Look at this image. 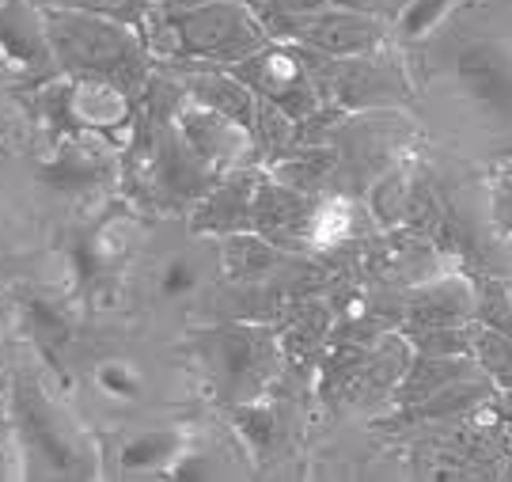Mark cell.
I'll return each instance as SVG.
<instances>
[{
    "mask_svg": "<svg viewBox=\"0 0 512 482\" xmlns=\"http://www.w3.org/2000/svg\"><path fill=\"white\" fill-rule=\"evenodd\" d=\"M459 4H463V0H410L403 12L391 19V35L399 38V42L425 38L429 31H437Z\"/></svg>",
    "mask_w": 512,
    "mask_h": 482,
    "instance_id": "27",
    "label": "cell"
},
{
    "mask_svg": "<svg viewBox=\"0 0 512 482\" xmlns=\"http://www.w3.org/2000/svg\"><path fill=\"white\" fill-rule=\"evenodd\" d=\"M315 194H300L293 186L277 183L274 175L258 179L255 194V232L277 243L281 251H300L304 243H311V224H315Z\"/></svg>",
    "mask_w": 512,
    "mask_h": 482,
    "instance_id": "11",
    "label": "cell"
},
{
    "mask_svg": "<svg viewBox=\"0 0 512 482\" xmlns=\"http://www.w3.org/2000/svg\"><path fill=\"white\" fill-rule=\"evenodd\" d=\"M0 57L8 69L46 80L57 73L46 16L35 0H0Z\"/></svg>",
    "mask_w": 512,
    "mask_h": 482,
    "instance_id": "12",
    "label": "cell"
},
{
    "mask_svg": "<svg viewBox=\"0 0 512 482\" xmlns=\"http://www.w3.org/2000/svg\"><path fill=\"white\" fill-rule=\"evenodd\" d=\"M23 327L35 338L46 365L57 372L65 369V353L73 350V316H69V308L46 297H27L23 300Z\"/></svg>",
    "mask_w": 512,
    "mask_h": 482,
    "instance_id": "19",
    "label": "cell"
},
{
    "mask_svg": "<svg viewBox=\"0 0 512 482\" xmlns=\"http://www.w3.org/2000/svg\"><path fill=\"white\" fill-rule=\"evenodd\" d=\"M285 42L315 50V54L327 57H365L384 50L387 27L380 16H368V12H353V8H338L327 4L311 16L296 19L293 31L285 35Z\"/></svg>",
    "mask_w": 512,
    "mask_h": 482,
    "instance_id": "8",
    "label": "cell"
},
{
    "mask_svg": "<svg viewBox=\"0 0 512 482\" xmlns=\"http://www.w3.org/2000/svg\"><path fill=\"white\" fill-rule=\"evenodd\" d=\"M122 259H126L122 224L114 221V217H107L103 224L88 228L73 247V266H76V278H80V289H84V293H95V289L118 270Z\"/></svg>",
    "mask_w": 512,
    "mask_h": 482,
    "instance_id": "18",
    "label": "cell"
},
{
    "mask_svg": "<svg viewBox=\"0 0 512 482\" xmlns=\"http://www.w3.org/2000/svg\"><path fill=\"white\" fill-rule=\"evenodd\" d=\"M486 213L497 232L512 240V171H497L486 186Z\"/></svg>",
    "mask_w": 512,
    "mask_h": 482,
    "instance_id": "32",
    "label": "cell"
},
{
    "mask_svg": "<svg viewBox=\"0 0 512 482\" xmlns=\"http://www.w3.org/2000/svg\"><path fill=\"white\" fill-rule=\"evenodd\" d=\"M281 262V247L258 232H236L220 240V274L236 285L270 278Z\"/></svg>",
    "mask_w": 512,
    "mask_h": 482,
    "instance_id": "21",
    "label": "cell"
},
{
    "mask_svg": "<svg viewBox=\"0 0 512 482\" xmlns=\"http://www.w3.org/2000/svg\"><path fill=\"white\" fill-rule=\"evenodd\" d=\"M406 327H463L475 323V281L448 274V278L421 281L406 293Z\"/></svg>",
    "mask_w": 512,
    "mask_h": 482,
    "instance_id": "14",
    "label": "cell"
},
{
    "mask_svg": "<svg viewBox=\"0 0 512 482\" xmlns=\"http://www.w3.org/2000/svg\"><path fill=\"white\" fill-rule=\"evenodd\" d=\"M175 130L186 141V149L194 152L205 167H213L217 175L224 171H236V167H247L251 156H258L255 137L236 126L232 118L217 114L213 107H202L186 95L183 111L175 118Z\"/></svg>",
    "mask_w": 512,
    "mask_h": 482,
    "instance_id": "9",
    "label": "cell"
},
{
    "mask_svg": "<svg viewBox=\"0 0 512 482\" xmlns=\"http://www.w3.org/2000/svg\"><path fill=\"white\" fill-rule=\"evenodd\" d=\"M338 171V149L334 145H296L277 160H266V175L277 183L293 186L300 194H319Z\"/></svg>",
    "mask_w": 512,
    "mask_h": 482,
    "instance_id": "20",
    "label": "cell"
},
{
    "mask_svg": "<svg viewBox=\"0 0 512 482\" xmlns=\"http://www.w3.org/2000/svg\"><path fill=\"white\" fill-rule=\"evenodd\" d=\"M95 388L110 395V399H118V403H141L148 391V380L141 365L137 361H129V357H103V361H95Z\"/></svg>",
    "mask_w": 512,
    "mask_h": 482,
    "instance_id": "24",
    "label": "cell"
},
{
    "mask_svg": "<svg viewBox=\"0 0 512 482\" xmlns=\"http://www.w3.org/2000/svg\"><path fill=\"white\" fill-rule=\"evenodd\" d=\"M475 323L512 338V285L494 278L475 281Z\"/></svg>",
    "mask_w": 512,
    "mask_h": 482,
    "instance_id": "30",
    "label": "cell"
},
{
    "mask_svg": "<svg viewBox=\"0 0 512 482\" xmlns=\"http://www.w3.org/2000/svg\"><path fill=\"white\" fill-rule=\"evenodd\" d=\"M410 198H414V179L406 175V167H387L368 186V213L380 228H399L410 221Z\"/></svg>",
    "mask_w": 512,
    "mask_h": 482,
    "instance_id": "22",
    "label": "cell"
},
{
    "mask_svg": "<svg viewBox=\"0 0 512 482\" xmlns=\"http://www.w3.org/2000/svg\"><path fill=\"white\" fill-rule=\"evenodd\" d=\"M38 8H65V12H92V16H107L129 27H145L148 12L156 0H35Z\"/></svg>",
    "mask_w": 512,
    "mask_h": 482,
    "instance_id": "28",
    "label": "cell"
},
{
    "mask_svg": "<svg viewBox=\"0 0 512 482\" xmlns=\"http://www.w3.org/2000/svg\"><path fill=\"white\" fill-rule=\"evenodd\" d=\"M456 88L482 114L512 126V42L505 38H471L452 54Z\"/></svg>",
    "mask_w": 512,
    "mask_h": 482,
    "instance_id": "7",
    "label": "cell"
},
{
    "mask_svg": "<svg viewBox=\"0 0 512 482\" xmlns=\"http://www.w3.org/2000/svg\"><path fill=\"white\" fill-rule=\"evenodd\" d=\"M35 111L42 126H50L57 137H103L110 145H122L133 137L137 95L107 80L57 73L38 80Z\"/></svg>",
    "mask_w": 512,
    "mask_h": 482,
    "instance_id": "5",
    "label": "cell"
},
{
    "mask_svg": "<svg viewBox=\"0 0 512 482\" xmlns=\"http://www.w3.org/2000/svg\"><path fill=\"white\" fill-rule=\"evenodd\" d=\"M8 334H12V308L8 300H0V365L8 361Z\"/></svg>",
    "mask_w": 512,
    "mask_h": 482,
    "instance_id": "34",
    "label": "cell"
},
{
    "mask_svg": "<svg viewBox=\"0 0 512 482\" xmlns=\"http://www.w3.org/2000/svg\"><path fill=\"white\" fill-rule=\"evenodd\" d=\"M190 353L202 365L213 395L228 407L266 399V388L277 380L285 361L281 338L255 323H220L190 334Z\"/></svg>",
    "mask_w": 512,
    "mask_h": 482,
    "instance_id": "4",
    "label": "cell"
},
{
    "mask_svg": "<svg viewBox=\"0 0 512 482\" xmlns=\"http://www.w3.org/2000/svg\"><path fill=\"white\" fill-rule=\"evenodd\" d=\"M228 410H232V422H236L239 437L251 445V452H270V448H274L277 418L262 399H255V403H236V407H228Z\"/></svg>",
    "mask_w": 512,
    "mask_h": 482,
    "instance_id": "31",
    "label": "cell"
},
{
    "mask_svg": "<svg viewBox=\"0 0 512 482\" xmlns=\"http://www.w3.org/2000/svg\"><path fill=\"white\" fill-rule=\"evenodd\" d=\"M330 338V312L323 304H308L281 334V350L289 361H311Z\"/></svg>",
    "mask_w": 512,
    "mask_h": 482,
    "instance_id": "23",
    "label": "cell"
},
{
    "mask_svg": "<svg viewBox=\"0 0 512 482\" xmlns=\"http://www.w3.org/2000/svg\"><path fill=\"white\" fill-rule=\"evenodd\" d=\"M403 338L414 353H440V357H475V327H403Z\"/></svg>",
    "mask_w": 512,
    "mask_h": 482,
    "instance_id": "26",
    "label": "cell"
},
{
    "mask_svg": "<svg viewBox=\"0 0 512 482\" xmlns=\"http://www.w3.org/2000/svg\"><path fill=\"white\" fill-rule=\"evenodd\" d=\"M509 243H512V240H509Z\"/></svg>",
    "mask_w": 512,
    "mask_h": 482,
    "instance_id": "37",
    "label": "cell"
},
{
    "mask_svg": "<svg viewBox=\"0 0 512 482\" xmlns=\"http://www.w3.org/2000/svg\"><path fill=\"white\" fill-rule=\"evenodd\" d=\"M478 372L475 357H440V353H414L406 365L403 380L395 384L391 399L399 407H421L425 399H433L437 391H444L448 384H456L463 376Z\"/></svg>",
    "mask_w": 512,
    "mask_h": 482,
    "instance_id": "17",
    "label": "cell"
},
{
    "mask_svg": "<svg viewBox=\"0 0 512 482\" xmlns=\"http://www.w3.org/2000/svg\"><path fill=\"white\" fill-rule=\"evenodd\" d=\"M202 266H198V259L194 255H186V251H179V255H167L160 266H156V297L164 300H183L190 297V293H198L202 289Z\"/></svg>",
    "mask_w": 512,
    "mask_h": 482,
    "instance_id": "29",
    "label": "cell"
},
{
    "mask_svg": "<svg viewBox=\"0 0 512 482\" xmlns=\"http://www.w3.org/2000/svg\"><path fill=\"white\" fill-rule=\"evenodd\" d=\"M475 365L501 391H512V338L475 323Z\"/></svg>",
    "mask_w": 512,
    "mask_h": 482,
    "instance_id": "25",
    "label": "cell"
},
{
    "mask_svg": "<svg viewBox=\"0 0 512 482\" xmlns=\"http://www.w3.org/2000/svg\"><path fill=\"white\" fill-rule=\"evenodd\" d=\"M110 141L103 137H61L57 152L42 164L38 179L54 190H92L114 179V156Z\"/></svg>",
    "mask_w": 512,
    "mask_h": 482,
    "instance_id": "13",
    "label": "cell"
},
{
    "mask_svg": "<svg viewBox=\"0 0 512 482\" xmlns=\"http://www.w3.org/2000/svg\"><path fill=\"white\" fill-rule=\"evenodd\" d=\"M141 35L152 57L171 69H232L274 42L247 0H156Z\"/></svg>",
    "mask_w": 512,
    "mask_h": 482,
    "instance_id": "1",
    "label": "cell"
},
{
    "mask_svg": "<svg viewBox=\"0 0 512 482\" xmlns=\"http://www.w3.org/2000/svg\"><path fill=\"white\" fill-rule=\"evenodd\" d=\"M262 167H236L224 171L217 183L209 186L202 202L190 209V232L194 236H236V232H255V194Z\"/></svg>",
    "mask_w": 512,
    "mask_h": 482,
    "instance_id": "10",
    "label": "cell"
},
{
    "mask_svg": "<svg viewBox=\"0 0 512 482\" xmlns=\"http://www.w3.org/2000/svg\"><path fill=\"white\" fill-rule=\"evenodd\" d=\"M8 422L23 456V479H95L99 448L27 369L12 380Z\"/></svg>",
    "mask_w": 512,
    "mask_h": 482,
    "instance_id": "2",
    "label": "cell"
},
{
    "mask_svg": "<svg viewBox=\"0 0 512 482\" xmlns=\"http://www.w3.org/2000/svg\"><path fill=\"white\" fill-rule=\"evenodd\" d=\"M406 4H410V0H391V19H395V16H399V12H403V8H406Z\"/></svg>",
    "mask_w": 512,
    "mask_h": 482,
    "instance_id": "35",
    "label": "cell"
},
{
    "mask_svg": "<svg viewBox=\"0 0 512 482\" xmlns=\"http://www.w3.org/2000/svg\"><path fill=\"white\" fill-rule=\"evenodd\" d=\"M183 88L194 103L213 107L217 114L232 118L236 126L251 133L258 114V95L239 80L232 69H217V65H190L183 69Z\"/></svg>",
    "mask_w": 512,
    "mask_h": 482,
    "instance_id": "16",
    "label": "cell"
},
{
    "mask_svg": "<svg viewBox=\"0 0 512 482\" xmlns=\"http://www.w3.org/2000/svg\"><path fill=\"white\" fill-rule=\"evenodd\" d=\"M338 8H353V12H368V16H391V0H330Z\"/></svg>",
    "mask_w": 512,
    "mask_h": 482,
    "instance_id": "33",
    "label": "cell"
},
{
    "mask_svg": "<svg viewBox=\"0 0 512 482\" xmlns=\"http://www.w3.org/2000/svg\"><path fill=\"white\" fill-rule=\"evenodd\" d=\"M190 448V437L183 429L164 426V429H137V433H126L114 441V452H110V464H114V475H171V467L183 460V452Z\"/></svg>",
    "mask_w": 512,
    "mask_h": 482,
    "instance_id": "15",
    "label": "cell"
},
{
    "mask_svg": "<svg viewBox=\"0 0 512 482\" xmlns=\"http://www.w3.org/2000/svg\"><path fill=\"white\" fill-rule=\"evenodd\" d=\"M42 16L54 46L57 73L107 80L129 95L145 92L152 76V50L137 27L65 8H42Z\"/></svg>",
    "mask_w": 512,
    "mask_h": 482,
    "instance_id": "3",
    "label": "cell"
},
{
    "mask_svg": "<svg viewBox=\"0 0 512 482\" xmlns=\"http://www.w3.org/2000/svg\"><path fill=\"white\" fill-rule=\"evenodd\" d=\"M308 65L315 88L327 103L342 107L346 114L361 111H391L410 103V80L399 69V61L384 57L380 50L365 57H327L296 46Z\"/></svg>",
    "mask_w": 512,
    "mask_h": 482,
    "instance_id": "6",
    "label": "cell"
},
{
    "mask_svg": "<svg viewBox=\"0 0 512 482\" xmlns=\"http://www.w3.org/2000/svg\"><path fill=\"white\" fill-rule=\"evenodd\" d=\"M4 69H8V61H4V57H0V73H4Z\"/></svg>",
    "mask_w": 512,
    "mask_h": 482,
    "instance_id": "36",
    "label": "cell"
}]
</instances>
